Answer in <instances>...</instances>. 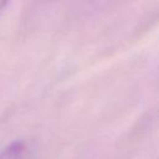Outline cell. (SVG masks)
Wrapping results in <instances>:
<instances>
[{"label":"cell","instance_id":"6da1fadb","mask_svg":"<svg viewBox=\"0 0 159 159\" xmlns=\"http://www.w3.org/2000/svg\"><path fill=\"white\" fill-rule=\"evenodd\" d=\"M0 159H39V149L29 139H17L0 150Z\"/></svg>","mask_w":159,"mask_h":159},{"label":"cell","instance_id":"7a4b0ae2","mask_svg":"<svg viewBox=\"0 0 159 159\" xmlns=\"http://www.w3.org/2000/svg\"><path fill=\"white\" fill-rule=\"evenodd\" d=\"M11 0H0V15L4 12V10L7 7V5H9V2H10Z\"/></svg>","mask_w":159,"mask_h":159},{"label":"cell","instance_id":"3957f363","mask_svg":"<svg viewBox=\"0 0 159 159\" xmlns=\"http://www.w3.org/2000/svg\"><path fill=\"white\" fill-rule=\"evenodd\" d=\"M101 1H106V2H116V1H119V0H101Z\"/></svg>","mask_w":159,"mask_h":159}]
</instances>
